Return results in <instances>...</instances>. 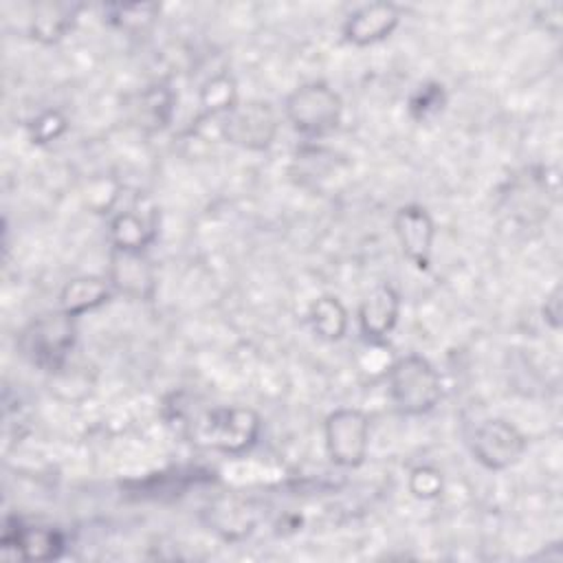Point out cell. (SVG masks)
Returning a JSON list of instances; mask_svg holds the SVG:
<instances>
[{"label":"cell","instance_id":"cell-11","mask_svg":"<svg viewBox=\"0 0 563 563\" xmlns=\"http://www.w3.org/2000/svg\"><path fill=\"white\" fill-rule=\"evenodd\" d=\"M398 20H400V13L394 4L376 2L354 11L345 22L343 33L350 42L363 46V44H372L387 37L396 29Z\"/></svg>","mask_w":563,"mask_h":563},{"label":"cell","instance_id":"cell-1","mask_svg":"<svg viewBox=\"0 0 563 563\" xmlns=\"http://www.w3.org/2000/svg\"><path fill=\"white\" fill-rule=\"evenodd\" d=\"M440 376L422 356H405L389 369V396L402 413H424L440 400Z\"/></svg>","mask_w":563,"mask_h":563},{"label":"cell","instance_id":"cell-19","mask_svg":"<svg viewBox=\"0 0 563 563\" xmlns=\"http://www.w3.org/2000/svg\"><path fill=\"white\" fill-rule=\"evenodd\" d=\"M444 103V92L442 86L438 84H429L424 88H420L416 92V97L411 99V112L416 119H424L431 112H438Z\"/></svg>","mask_w":563,"mask_h":563},{"label":"cell","instance_id":"cell-15","mask_svg":"<svg viewBox=\"0 0 563 563\" xmlns=\"http://www.w3.org/2000/svg\"><path fill=\"white\" fill-rule=\"evenodd\" d=\"M73 15H75V7L70 4H57V2L37 4L33 13V37L42 42L59 40L73 26Z\"/></svg>","mask_w":563,"mask_h":563},{"label":"cell","instance_id":"cell-16","mask_svg":"<svg viewBox=\"0 0 563 563\" xmlns=\"http://www.w3.org/2000/svg\"><path fill=\"white\" fill-rule=\"evenodd\" d=\"M310 321L314 332H319L323 339H341L347 325L345 308L336 297H321L310 308Z\"/></svg>","mask_w":563,"mask_h":563},{"label":"cell","instance_id":"cell-4","mask_svg":"<svg viewBox=\"0 0 563 563\" xmlns=\"http://www.w3.org/2000/svg\"><path fill=\"white\" fill-rule=\"evenodd\" d=\"M286 114L301 134L321 136L336 128L341 119V99L321 81L306 84L288 97Z\"/></svg>","mask_w":563,"mask_h":563},{"label":"cell","instance_id":"cell-3","mask_svg":"<svg viewBox=\"0 0 563 563\" xmlns=\"http://www.w3.org/2000/svg\"><path fill=\"white\" fill-rule=\"evenodd\" d=\"M75 341V325L68 312L42 314L22 332L20 345L24 354L44 369H55L64 363Z\"/></svg>","mask_w":563,"mask_h":563},{"label":"cell","instance_id":"cell-10","mask_svg":"<svg viewBox=\"0 0 563 563\" xmlns=\"http://www.w3.org/2000/svg\"><path fill=\"white\" fill-rule=\"evenodd\" d=\"M110 282L134 299H150L154 292V273L141 251L114 249L110 255Z\"/></svg>","mask_w":563,"mask_h":563},{"label":"cell","instance_id":"cell-14","mask_svg":"<svg viewBox=\"0 0 563 563\" xmlns=\"http://www.w3.org/2000/svg\"><path fill=\"white\" fill-rule=\"evenodd\" d=\"M108 297H110V290L103 279H97V277L75 279L66 284L62 292V310L75 317L101 306L103 301H108Z\"/></svg>","mask_w":563,"mask_h":563},{"label":"cell","instance_id":"cell-7","mask_svg":"<svg viewBox=\"0 0 563 563\" xmlns=\"http://www.w3.org/2000/svg\"><path fill=\"white\" fill-rule=\"evenodd\" d=\"M526 449L523 435L504 420H488L473 435V455L488 468H506Z\"/></svg>","mask_w":563,"mask_h":563},{"label":"cell","instance_id":"cell-9","mask_svg":"<svg viewBox=\"0 0 563 563\" xmlns=\"http://www.w3.org/2000/svg\"><path fill=\"white\" fill-rule=\"evenodd\" d=\"M2 548L15 550L22 559H35V561H48L57 559L64 550V537L53 528L42 526H22V523H7L2 532Z\"/></svg>","mask_w":563,"mask_h":563},{"label":"cell","instance_id":"cell-2","mask_svg":"<svg viewBox=\"0 0 563 563\" xmlns=\"http://www.w3.org/2000/svg\"><path fill=\"white\" fill-rule=\"evenodd\" d=\"M260 433V418L251 409L224 407L211 409L194 427L196 442L227 453L246 451Z\"/></svg>","mask_w":563,"mask_h":563},{"label":"cell","instance_id":"cell-21","mask_svg":"<svg viewBox=\"0 0 563 563\" xmlns=\"http://www.w3.org/2000/svg\"><path fill=\"white\" fill-rule=\"evenodd\" d=\"M62 128H64V119H62L59 114H55V112H48V114H44L42 119H37V123H35V136H37L40 141H48V139H53Z\"/></svg>","mask_w":563,"mask_h":563},{"label":"cell","instance_id":"cell-17","mask_svg":"<svg viewBox=\"0 0 563 563\" xmlns=\"http://www.w3.org/2000/svg\"><path fill=\"white\" fill-rule=\"evenodd\" d=\"M172 103L174 97L167 88L163 86H152L150 90H145L139 97V108H136V121L147 128V130H156L163 128L169 121L172 114Z\"/></svg>","mask_w":563,"mask_h":563},{"label":"cell","instance_id":"cell-5","mask_svg":"<svg viewBox=\"0 0 563 563\" xmlns=\"http://www.w3.org/2000/svg\"><path fill=\"white\" fill-rule=\"evenodd\" d=\"M277 132V119L268 103L264 101H249L235 103L222 123V134L227 141L249 147V150H264L273 143Z\"/></svg>","mask_w":563,"mask_h":563},{"label":"cell","instance_id":"cell-13","mask_svg":"<svg viewBox=\"0 0 563 563\" xmlns=\"http://www.w3.org/2000/svg\"><path fill=\"white\" fill-rule=\"evenodd\" d=\"M139 209H125L119 211L110 222V238L114 242V249H128V251H141L152 238L156 218L154 211L136 213Z\"/></svg>","mask_w":563,"mask_h":563},{"label":"cell","instance_id":"cell-12","mask_svg":"<svg viewBox=\"0 0 563 563\" xmlns=\"http://www.w3.org/2000/svg\"><path fill=\"white\" fill-rule=\"evenodd\" d=\"M398 319V295L389 284L374 288L361 306V330L369 339H383L391 332Z\"/></svg>","mask_w":563,"mask_h":563},{"label":"cell","instance_id":"cell-6","mask_svg":"<svg viewBox=\"0 0 563 563\" xmlns=\"http://www.w3.org/2000/svg\"><path fill=\"white\" fill-rule=\"evenodd\" d=\"M369 442V422L356 409H339L325 420V444L332 460L341 466L363 462Z\"/></svg>","mask_w":563,"mask_h":563},{"label":"cell","instance_id":"cell-8","mask_svg":"<svg viewBox=\"0 0 563 563\" xmlns=\"http://www.w3.org/2000/svg\"><path fill=\"white\" fill-rule=\"evenodd\" d=\"M396 233H398L405 255L418 268H427L429 257H431L433 235H435V227H433V220L427 213V209L418 207V205L400 207L396 213Z\"/></svg>","mask_w":563,"mask_h":563},{"label":"cell","instance_id":"cell-18","mask_svg":"<svg viewBox=\"0 0 563 563\" xmlns=\"http://www.w3.org/2000/svg\"><path fill=\"white\" fill-rule=\"evenodd\" d=\"M202 103L207 110L218 112V110H231L235 106V90L233 81L227 77H216L211 79L205 90H202Z\"/></svg>","mask_w":563,"mask_h":563},{"label":"cell","instance_id":"cell-20","mask_svg":"<svg viewBox=\"0 0 563 563\" xmlns=\"http://www.w3.org/2000/svg\"><path fill=\"white\" fill-rule=\"evenodd\" d=\"M442 488V482H440V475L431 468H418L413 475H411V490L418 495V497H435Z\"/></svg>","mask_w":563,"mask_h":563}]
</instances>
